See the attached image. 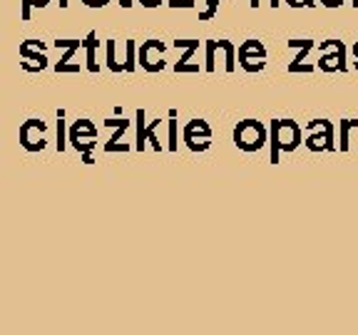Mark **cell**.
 Segmentation results:
<instances>
[{
  "label": "cell",
  "instance_id": "6da1fadb",
  "mask_svg": "<svg viewBox=\"0 0 358 335\" xmlns=\"http://www.w3.org/2000/svg\"><path fill=\"white\" fill-rule=\"evenodd\" d=\"M301 144V129L294 119L271 122V162L279 164V151H294Z\"/></svg>",
  "mask_w": 358,
  "mask_h": 335
},
{
  "label": "cell",
  "instance_id": "7a4b0ae2",
  "mask_svg": "<svg viewBox=\"0 0 358 335\" xmlns=\"http://www.w3.org/2000/svg\"><path fill=\"white\" fill-rule=\"evenodd\" d=\"M234 144L241 151H259L266 144V127L257 119H244L234 129Z\"/></svg>",
  "mask_w": 358,
  "mask_h": 335
},
{
  "label": "cell",
  "instance_id": "3957f363",
  "mask_svg": "<svg viewBox=\"0 0 358 335\" xmlns=\"http://www.w3.org/2000/svg\"><path fill=\"white\" fill-rule=\"evenodd\" d=\"M308 129L313 132L306 140V147L311 151H334L336 149L334 122H329V119H313V122H308Z\"/></svg>",
  "mask_w": 358,
  "mask_h": 335
},
{
  "label": "cell",
  "instance_id": "277c9868",
  "mask_svg": "<svg viewBox=\"0 0 358 335\" xmlns=\"http://www.w3.org/2000/svg\"><path fill=\"white\" fill-rule=\"evenodd\" d=\"M329 47H334V55H324L319 60V67L324 70V73H346L348 65H346V45L341 43V40H326V43H321V50H329Z\"/></svg>",
  "mask_w": 358,
  "mask_h": 335
},
{
  "label": "cell",
  "instance_id": "5b68a950",
  "mask_svg": "<svg viewBox=\"0 0 358 335\" xmlns=\"http://www.w3.org/2000/svg\"><path fill=\"white\" fill-rule=\"evenodd\" d=\"M291 47H296V57L289 65V73H313V65H303L306 55L313 50V40H289Z\"/></svg>",
  "mask_w": 358,
  "mask_h": 335
},
{
  "label": "cell",
  "instance_id": "8992f818",
  "mask_svg": "<svg viewBox=\"0 0 358 335\" xmlns=\"http://www.w3.org/2000/svg\"><path fill=\"white\" fill-rule=\"evenodd\" d=\"M249 57H257V60H264V57H266V50H264V45L259 43V40H246V43L239 47V62L249 60Z\"/></svg>",
  "mask_w": 358,
  "mask_h": 335
},
{
  "label": "cell",
  "instance_id": "52a82bcc",
  "mask_svg": "<svg viewBox=\"0 0 358 335\" xmlns=\"http://www.w3.org/2000/svg\"><path fill=\"white\" fill-rule=\"evenodd\" d=\"M353 127H358L356 119H341V122H338V151H348V147H351L348 134H351Z\"/></svg>",
  "mask_w": 358,
  "mask_h": 335
},
{
  "label": "cell",
  "instance_id": "ba28073f",
  "mask_svg": "<svg viewBox=\"0 0 358 335\" xmlns=\"http://www.w3.org/2000/svg\"><path fill=\"white\" fill-rule=\"evenodd\" d=\"M217 45L224 50V55H227V70L231 73V70H234V47H231L229 40H219Z\"/></svg>",
  "mask_w": 358,
  "mask_h": 335
},
{
  "label": "cell",
  "instance_id": "9c48e42d",
  "mask_svg": "<svg viewBox=\"0 0 358 335\" xmlns=\"http://www.w3.org/2000/svg\"><path fill=\"white\" fill-rule=\"evenodd\" d=\"M214 50H217V43L209 40L207 43V70H214Z\"/></svg>",
  "mask_w": 358,
  "mask_h": 335
},
{
  "label": "cell",
  "instance_id": "30bf717a",
  "mask_svg": "<svg viewBox=\"0 0 358 335\" xmlns=\"http://www.w3.org/2000/svg\"><path fill=\"white\" fill-rule=\"evenodd\" d=\"M286 3H289L291 8H313L316 6L313 0H286Z\"/></svg>",
  "mask_w": 358,
  "mask_h": 335
},
{
  "label": "cell",
  "instance_id": "8fae6325",
  "mask_svg": "<svg viewBox=\"0 0 358 335\" xmlns=\"http://www.w3.org/2000/svg\"><path fill=\"white\" fill-rule=\"evenodd\" d=\"M346 0H321V6H326V8H341Z\"/></svg>",
  "mask_w": 358,
  "mask_h": 335
},
{
  "label": "cell",
  "instance_id": "7c38bea8",
  "mask_svg": "<svg viewBox=\"0 0 358 335\" xmlns=\"http://www.w3.org/2000/svg\"><path fill=\"white\" fill-rule=\"evenodd\" d=\"M90 8H102V6H107V0H85Z\"/></svg>",
  "mask_w": 358,
  "mask_h": 335
},
{
  "label": "cell",
  "instance_id": "4fadbf2b",
  "mask_svg": "<svg viewBox=\"0 0 358 335\" xmlns=\"http://www.w3.org/2000/svg\"><path fill=\"white\" fill-rule=\"evenodd\" d=\"M353 57H356V67H358V43L353 45Z\"/></svg>",
  "mask_w": 358,
  "mask_h": 335
},
{
  "label": "cell",
  "instance_id": "5bb4252c",
  "mask_svg": "<svg viewBox=\"0 0 358 335\" xmlns=\"http://www.w3.org/2000/svg\"><path fill=\"white\" fill-rule=\"evenodd\" d=\"M271 6H274V8H279V0H271Z\"/></svg>",
  "mask_w": 358,
  "mask_h": 335
},
{
  "label": "cell",
  "instance_id": "9a60e30c",
  "mask_svg": "<svg viewBox=\"0 0 358 335\" xmlns=\"http://www.w3.org/2000/svg\"><path fill=\"white\" fill-rule=\"evenodd\" d=\"M252 6H254V8H259V0H252Z\"/></svg>",
  "mask_w": 358,
  "mask_h": 335
},
{
  "label": "cell",
  "instance_id": "2e32d148",
  "mask_svg": "<svg viewBox=\"0 0 358 335\" xmlns=\"http://www.w3.org/2000/svg\"><path fill=\"white\" fill-rule=\"evenodd\" d=\"M351 6H353V8H356V10H358V0H353V3H351Z\"/></svg>",
  "mask_w": 358,
  "mask_h": 335
}]
</instances>
